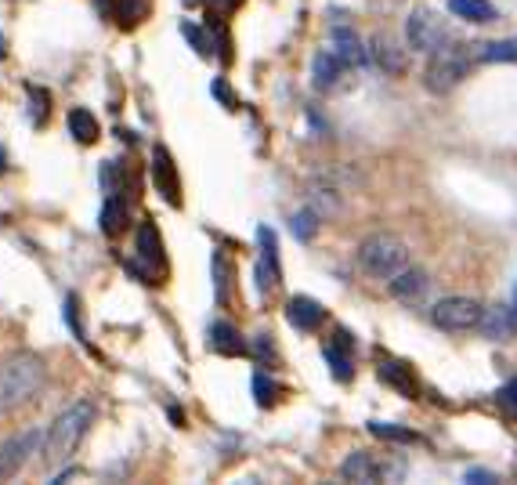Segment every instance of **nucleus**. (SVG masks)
Here are the masks:
<instances>
[{"instance_id":"f257e3e1","label":"nucleus","mask_w":517,"mask_h":485,"mask_svg":"<svg viewBox=\"0 0 517 485\" xmlns=\"http://www.w3.org/2000/svg\"><path fill=\"white\" fill-rule=\"evenodd\" d=\"M44 384H47V362L37 352L11 355L0 366V417H8V413L22 409L26 402H33Z\"/></svg>"},{"instance_id":"f03ea898","label":"nucleus","mask_w":517,"mask_h":485,"mask_svg":"<svg viewBox=\"0 0 517 485\" xmlns=\"http://www.w3.org/2000/svg\"><path fill=\"white\" fill-rule=\"evenodd\" d=\"M94 424V406L91 402H73L69 409H62L55 420H51V428H47L44 435V460L51 467H62L73 460L76 446L84 442L87 428Z\"/></svg>"},{"instance_id":"7ed1b4c3","label":"nucleus","mask_w":517,"mask_h":485,"mask_svg":"<svg viewBox=\"0 0 517 485\" xmlns=\"http://www.w3.org/2000/svg\"><path fill=\"white\" fill-rule=\"evenodd\" d=\"M478 44H463V40H449L438 51H431L427 58V69H423V87L431 95H449L452 87L463 84L474 66V55H478Z\"/></svg>"},{"instance_id":"20e7f679","label":"nucleus","mask_w":517,"mask_h":485,"mask_svg":"<svg viewBox=\"0 0 517 485\" xmlns=\"http://www.w3.org/2000/svg\"><path fill=\"white\" fill-rule=\"evenodd\" d=\"M358 268H362L366 276L391 283L402 268H409V250H405L402 239L391 236V232H373V236H366L358 243Z\"/></svg>"},{"instance_id":"39448f33","label":"nucleus","mask_w":517,"mask_h":485,"mask_svg":"<svg viewBox=\"0 0 517 485\" xmlns=\"http://www.w3.org/2000/svg\"><path fill=\"white\" fill-rule=\"evenodd\" d=\"M134 261H138V276L145 283H163L167 276V250H163V236L156 229V221H141L134 232Z\"/></svg>"},{"instance_id":"423d86ee","label":"nucleus","mask_w":517,"mask_h":485,"mask_svg":"<svg viewBox=\"0 0 517 485\" xmlns=\"http://www.w3.org/2000/svg\"><path fill=\"white\" fill-rule=\"evenodd\" d=\"M485 312H489V308L481 305V301H474V297H445V301H438V305L431 308V323L445 333H463V330L481 326Z\"/></svg>"},{"instance_id":"0eeeda50","label":"nucleus","mask_w":517,"mask_h":485,"mask_svg":"<svg viewBox=\"0 0 517 485\" xmlns=\"http://www.w3.org/2000/svg\"><path fill=\"white\" fill-rule=\"evenodd\" d=\"M405 40H409L413 51L431 55V51H438L442 44H449V26H445L431 8H413V15L405 22Z\"/></svg>"},{"instance_id":"6e6552de","label":"nucleus","mask_w":517,"mask_h":485,"mask_svg":"<svg viewBox=\"0 0 517 485\" xmlns=\"http://www.w3.org/2000/svg\"><path fill=\"white\" fill-rule=\"evenodd\" d=\"M257 239H261V254H257L254 265V283H257V297L268 301L275 290V283L282 279V265H279V243H275V232L268 225L257 229Z\"/></svg>"},{"instance_id":"1a4fd4ad","label":"nucleus","mask_w":517,"mask_h":485,"mask_svg":"<svg viewBox=\"0 0 517 485\" xmlns=\"http://www.w3.org/2000/svg\"><path fill=\"white\" fill-rule=\"evenodd\" d=\"M37 449H40V431L37 428H26V431H19V435L4 438V442H0V482L19 475Z\"/></svg>"},{"instance_id":"9d476101","label":"nucleus","mask_w":517,"mask_h":485,"mask_svg":"<svg viewBox=\"0 0 517 485\" xmlns=\"http://www.w3.org/2000/svg\"><path fill=\"white\" fill-rule=\"evenodd\" d=\"M152 181H156V192H160L170 207H181V178L167 145H156V149H152Z\"/></svg>"},{"instance_id":"9b49d317","label":"nucleus","mask_w":517,"mask_h":485,"mask_svg":"<svg viewBox=\"0 0 517 485\" xmlns=\"http://www.w3.org/2000/svg\"><path fill=\"white\" fill-rule=\"evenodd\" d=\"M329 48L337 51V55L344 58L351 69L369 66V58H373L366 44H362V37H358L351 26H333V29H329Z\"/></svg>"},{"instance_id":"f8f14e48","label":"nucleus","mask_w":517,"mask_h":485,"mask_svg":"<svg viewBox=\"0 0 517 485\" xmlns=\"http://www.w3.org/2000/svg\"><path fill=\"white\" fill-rule=\"evenodd\" d=\"M207 344H210V352L228 355V359H239V355L250 352V344H246V337H243L239 330H235V326L228 323V319H217V323H210Z\"/></svg>"},{"instance_id":"ddd939ff","label":"nucleus","mask_w":517,"mask_h":485,"mask_svg":"<svg viewBox=\"0 0 517 485\" xmlns=\"http://www.w3.org/2000/svg\"><path fill=\"white\" fill-rule=\"evenodd\" d=\"M348 69L351 66L333 48H322L319 55L311 58V80H315V87H319V91H329V87H337V80L344 77Z\"/></svg>"},{"instance_id":"4468645a","label":"nucleus","mask_w":517,"mask_h":485,"mask_svg":"<svg viewBox=\"0 0 517 485\" xmlns=\"http://www.w3.org/2000/svg\"><path fill=\"white\" fill-rule=\"evenodd\" d=\"M286 319H290V326H297V330L311 333V330H319L322 319H326V308L315 301V297H290V305H286Z\"/></svg>"},{"instance_id":"2eb2a0df","label":"nucleus","mask_w":517,"mask_h":485,"mask_svg":"<svg viewBox=\"0 0 517 485\" xmlns=\"http://www.w3.org/2000/svg\"><path fill=\"white\" fill-rule=\"evenodd\" d=\"M340 478L344 482H384V471H380V464H376L369 453H351L344 464H340Z\"/></svg>"},{"instance_id":"dca6fc26","label":"nucleus","mask_w":517,"mask_h":485,"mask_svg":"<svg viewBox=\"0 0 517 485\" xmlns=\"http://www.w3.org/2000/svg\"><path fill=\"white\" fill-rule=\"evenodd\" d=\"M427 286H431V279H427V272L423 268H402L395 279H391V294L402 297V301H416V297L427 294Z\"/></svg>"},{"instance_id":"f3484780","label":"nucleus","mask_w":517,"mask_h":485,"mask_svg":"<svg viewBox=\"0 0 517 485\" xmlns=\"http://www.w3.org/2000/svg\"><path fill=\"white\" fill-rule=\"evenodd\" d=\"M66 124H69V134H73L80 145H94V142H98V134H102V127H98L94 113H91V109H84V105L69 109Z\"/></svg>"},{"instance_id":"a211bd4d","label":"nucleus","mask_w":517,"mask_h":485,"mask_svg":"<svg viewBox=\"0 0 517 485\" xmlns=\"http://www.w3.org/2000/svg\"><path fill=\"white\" fill-rule=\"evenodd\" d=\"M449 11L456 15V19L474 22V26H481V22H496V19H499L496 4H489V0H449Z\"/></svg>"},{"instance_id":"6ab92c4d","label":"nucleus","mask_w":517,"mask_h":485,"mask_svg":"<svg viewBox=\"0 0 517 485\" xmlns=\"http://www.w3.org/2000/svg\"><path fill=\"white\" fill-rule=\"evenodd\" d=\"M131 221V207H127V196H105L102 207V232L105 236H120Z\"/></svg>"},{"instance_id":"aec40b11","label":"nucleus","mask_w":517,"mask_h":485,"mask_svg":"<svg viewBox=\"0 0 517 485\" xmlns=\"http://www.w3.org/2000/svg\"><path fill=\"white\" fill-rule=\"evenodd\" d=\"M102 189L105 196H127V189H131V178H127V167H123L120 156L102 163Z\"/></svg>"},{"instance_id":"412c9836","label":"nucleus","mask_w":517,"mask_h":485,"mask_svg":"<svg viewBox=\"0 0 517 485\" xmlns=\"http://www.w3.org/2000/svg\"><path fill=\"white\" fill-rule=\"evenodd\" d=\"M351 352H355V348H344V344H329V348H322V355H326V362H329V373H333L337 381H344V384L355 377V362H351Z\"/></svg>"},{"instance_id":"4be33fe9","label":"nucleus","mask_w":517,"mask_h":485,"mask_svg":"<svg viewBox=\"0 0 517 485\" xmlns=\"http://www.w3.org/2000/svg\"><path fill=\"white\" fill-rule=\"evenodd\" d=\"M380 377H384L387 384H395V388H402L409 399H416L420 395V384H416V377L409 373V366L405 362H384V370H380Z\"/></svg>"},{"instance_id":"5701e85b","label":"nucleus","mask_w":517,"mask_h":485,"mask_svg":"<svg viewBox=\"0 0 517 485\" xmlns=\"http://www.w3.org/2000/svg\"><path fill=\"white\" fill-rule=\"evenodd\" d=\"M210 268H214V297H217V305H228V294H232V265H228V257L221 254V250H214V261H210Z\"/></svg>"},{"instance_id":"b1692460","label":"nucleus","mask_w":517,"mask_h":485,"mask_svg":"<svg viewBox=\"0 0 517 485\" xmlns=\"http://www.w3.org/2000/svg\"><path fill=\"white\" fill-rule=\"evenodd\" d=\"M290 232L297 236V243H311V239L319 236V210H315V207L297 210L293 221H290Z\"/></svg>"},{"instance_id":"393cba45","label":"nucleus","mask_w":517,"mask_h":485,"mask_svg":"<svg viewBox=\"0 0 517 485\" xmlns=\"http://www.w3.org/2000/svg\"><path fill=\"white\" fill-rule=\"evenodd\" d=\"M369 55L376 58V62H380V66L387 69V73H402L405 69V55L402 51L395 48V44H391V40H373V48H369Z\"/></svg>"},{"instance_id":"a878e982","label":"nucleus","mask_w":517,"mask_h":485,"mask_svg":"<svg viewBox=\"0 0 517 485\" xmlns=\"http://www.w3.org/2000/svg\"><path fill=\"white\" fill-rule=\"evenodd\" d=\"M250 391H254V399H257V406H264V409H272L275 402H279V384L268 377L264 370H257L254 377H250Z\"/></svg>"},{"instance_id":"bb28decb","label":"nucleus","mask_w":517,"mask_h":485,"mask_svg":"<svg viewBox=\"0 0 517 485\" xmlns=\"http://www.w3.org/2000/svg\"><path fill=\"white\" fill-rule=\"evenodd\" d=\"M481 62H517V40H492V44H478Z\"/></svg>"},{"instance_id":"cd10ccee","label":"nucleus","mask_w":517,"mask_h":485,"mask_svg":"<svg viewBox=\"0 0 517 485\" xmlns=\"http://www.w3.org/2000/svg\"><path fill=\"white\" fill-rule=\"evenodd\" d=\"M366 428L369 435L384 438V442H420V435H413L409 428H395V424H384V420H369Z\"/></svg>"},{"instance_id":"c85d7f7f","label":"nucleus","mask_w":517,"mask_h":485,"mask_svg":"<svg viewBox=\"0 0 517 485\" xmlns=\"http://www.w3.org/2000/svg\"><path fill=\"white\" fill-rule=\"evenodd\" d=\"M181 33L188 37V44L199 51V55H210V37L203 33L199 26H192V22H181Z\"/></svg>"},{"instance_id":"c756f323","label":"nucleus","mask_w":517,"mask_h":485,"mask_svg":"<svg viewBox=\"0 0 517 485\" xmlns=\"http://www.w3.org/2000/svg\"><path fill=\"white\" fill-rule=\"evenodd\" d=\"M463 482H470V485H492V482H496V475H492V471H485V467H470L467 475H463Z\"/></svg>"},{"instance_id":"7c9ffc66","label":"nucleus","mask_w":517,"mask_h":485,"mask_svg":"<svg viewBox=\"0 0 517 485\" xmlns=\"http://www.w3.org/2000/svg\"><path fill=\"white\" fill-rule=\"evenodd\" d=\"M257 352H261V359H264V366L275 359V348H272V333H257Z\"/></svg>"},{"instance_id":"2f4dec72","label":"nucleus","mask_w":517,"mask_h":485,"mask_svg":"<svg viewBox=\"0 0 517 485\" xmlns=\"http://www.w3.org/2000/svg\"><path fill=\"white\" fill-rule=\"evenodd\" d=\"M499 402H503V406H507L510 413H517V377L507 384V388L499 391Z\"/></svg>"},{"instance_id":"473e14b6","label":"nucleus","mask_w":517,"mask_h":485,"mask_svg":"<svg viewBox=\"0 0 517 485\" xmlns=\"http://www.w3.org/2000/svg\"><path fill=\"white\" fill-rule=\"evenodd\" d=\"M214 95H217V98H221V102H228V109H232V105H235L232 91H228V87H225V84H221V80H214Z\"/></svg>"},{"instance_id":"72a5a7b5","label":"nucleus","mask_w":517,"mask_h":485,"mask_svg":"<svg viewBox=\"0 0 517 485\" xmlns=\"http://www.w3.org/2000/svg\"><path fill=\"white\" fill-rule=\"evenodd\" d=\"M192 4H207V8H235V4H239V0H192Z\"/></svg>"},{"instance_id":"f704fd0d","label":"nucleus","mask_w":517,"mask_h":485,"mask_svg":"<svg viewBox=\"0 0 517 485\" xmlns=\"http://www.w3.org/2000/svg\"><path fill=\"white\" fill-rule=\"evenodd\" d=\"M0 58H4V37H0Z\"/></svg>"},{"instance_id":"c9c22d12","label":"nucleus","mask_w":517,"mask_h":485,"mask_svg":"<svg viewBox=\"0 0 517 485\" xmlns=\"http://www.w3.org/2000/svg\"><path fill=\"white\" fill-rule=\"evenodd\" d=\"M0 174H4V153H0Z\"/></svg>"},{"instance_id":"e433bc0d","label":"nucleus","mask_w":517,"mask_h":485,"mask_svg":"<svg viewBox=\"0 0 517 485\" xmlns=\"http://www.w3.org/2000/svg\"><path fill=\"white\" fill-rule=\"evenodd\" d=\"M514 308H517V294H514Z\"/></svg>"}]
</instances>
